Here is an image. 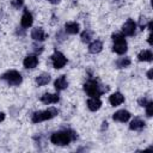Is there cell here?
Returning <instances> with one entry per match:
<instances>
[{
	"label": "cell",
	"mask_w": 153,
	"mask_h": 153,
	"mask_svg": "<svg viewBox=\"0 0 153 153\" xmlns=\"http://www.w3.org/2000/svg\"><path fill=\"white\" fill-rule=\"evenodd\" d=\"M130 65V59H128V57H122V59H120L117 62H116V66L118 67V68H126V67H128Z\"/></svg>",
	"instance_id": "21"
},
{
	"label": "cell",
	"mask_w": 153,
	"mask_h": 153,
	"mask_svg": "<svg viewBox=\"0 0 153 153\" xmlns=\"http://www.w3.org/2000/svg\"><path fill=\"white\" fill-rule=\"evenodd\" d=\"M79 29H80V26H79V24L75 23V22H69V23H66V25H65V30H66L68 33H71V35L78 33V32H79Z\"/></svg>",
	"instance_id": "14"
},
{
	"label": "cell",
	"mask_w": 153,
	"mask_h": 153,
	"mask_svg": "<svg viewBox=\"0 0 153 153\" xmlns=\"http://www.w3.org/2000/svg\"><path fill=\"white\" fill-rule=\"evenodd\" d=\"M51 62H53L54 68L60 69V68H62V67L67 63V59L65 57V55H63L62 53L55 51V53L51 55Z\"/></svg>",
	"instance_id": "6"
},
{
	"label": "cell",
	"mask_w": 153,
	"mask_h": 153,
	"mask_svg": "<svg viewBox=\"0 0 153 153\" xmlns=\"http://www.w3.org/2000/svg\"><path fill=\"white\" fill-rule=\"evenodd\" d=\"M84 90H85V92H86L88 96H91V97H99L103 92H105V91L108 90V87H106V88L102 87L96 80H88V81L84 85Z\"/></svg>",
	"instance_id": "2"
},
{
	"label": "cell",
	"mask_w": 153,
	"mask_h": 153,
	"mask_svg": "<svg viewBox=\"0 0 153 153\" xmlns=\"http://www.w3.org/2000/svg\"><path fill=\"white\" fill-rule=\"evenodd\" d=\"M57 114H59V111L56 108H49V109L43 110V111H37L32 115V122L38 123V122H42L45 120H50V118L55 117Z\"/></svg>",
	"instance_id": "3"
},
{
	"label": "cell",
	"mask_w": 153,
	"mask_h": 153,
	"mask_svg": "<svg viewBox=\"0 0 153 153\" xmlns=\"http://www.w3.org/2000/svg\"><path fill=\"white\" fill-rule=\"evenodd\" d=\"M92 38V32L90 30H85L82 33H81V41L82 42H90V39Z\"/></svg>",
	"instance_id": "22"
},
{
	"label": "cell",
	"mask_w": 153,
	"mask_h": 153,
	"mask_svg": "<svg viewBox=\"0 0 153 153\" xmlns=\"http://www.w3.org/2000/svg\"><path fill=\"white\" fill-rule=\"evenodd\" d=\"M1 79L5 80V81H7L12 86H18L22 82V75H20V73L17 72V71H14V69L4 73L1 75Z\"/></svg>",
	"instance_id": "5"
},
{
	"label": "cell",
	"mask_w": 153,
	"mask_h": 153,
	"mask_svg": "<svg viewBox=\"0 0 153 153\" xmlns=\"http://www.w3.org/2000/svg\"><path fill=\"white\" fill-rule=\"evenodd\" d=\"M60 97L57 93H44L41 97V102L44 104H54V103H57Z\"/></svg>",
	"instance_id": "8"
},
{
	"label": "cell",
	"mask_w": 153,
	"mask_h": 153,
	"mask_svg": "<svg viewBox=\"0 0 153 153\" xmlns=\"http://www.w3.org/2000/svg\"><path fill=\"white\" fill-rule=\"evenodd\" d=\"M102 48H103V43L99 39H96L88 45V51L91 54H97V53H99L102 50Z\"/></svg>",
	"instance_id": "16"
},
{
	"label": "cell",
	"mask_w": 153,
	"mask_h": 153,
	"mask_svg": "<svg viewBox=\"0 0 153 153\" xmlns=\"http://www.w3.org/2000/svg\"><path fill=\"white\" fill-rule=\"evenodd\" d=\"M49 81H50V75L47 74V73H43V74H41V75H38V76L36 78V82H37L38 86L47 85Z\"/></svg>",
	"instance_id": "20"
},
{
	"label": "cell",
	"mask_w": 153,
	"mask_h": 153,
	"mask_svg": "<svg viewBox=\"0 0 153 153\" xmlns=\"http://www.w3.org/2000/svg\"><path fill=\"white\" fill-rule=\"evenodd\" d=\"M32 22H33L32 14H31L27 10H25L24 13H23V16H22V20H20L22 26H23V27H29V26L32 25Z\"/></svg>",
	"instance_id": "10"
},
{
	"label": "cell",
	"mask_w": 153,
	"mask_h": 153,
	"mask_svg": "<svg viewBox=\"0 0 153 153\" xmlns=\"http://www.w3.org/2000/svg\"><path fill=\"white\" fill-rule=\"evenodd\" d=\"M146 115L148 117H152V115H153V102H151V100L146 104Z\"/></svg>",
	"instance_id": "23"
},
{
	"label": "cell",
	"mask_w": 153,
	"mask_h": 153,
	"mask_svg": "<svg viewBox=\"0 0 153 153\" xmlns=\"http://www.w3.org/2000/svg\"><path fill=\"white\" fill-rule=\"evenodd\" d=\"M75 139H76V134L74 131H71V130H61V131L54 133L51 135V137H50V141L54 145L65 146V145H68L72 140H75Z\"/></svg>",
	"instance_id": "1"
},
{
	"label": "cell",
	"mask_w": 153,
	"mask_h": 153,
	"mask_svg": "<svg viewBox=\"0 0 153 153\" xmlns=\"http://www.w3.org/2000/svg\"><path fill=\"white\" fill-rule=\"evenodd\" d=\"M145 127V122L142 121V120H140V118H134L131 122H130V124H129V128L131 129V130H141L142 128Z\"/></svg>",
	"instance_id": "18"
},
{
	"label": "cell",
	"mask_w": 153,
	"mask_h": 153,
	"mask_svg": "<svg viewBox=\"0 0 153 153\" xmlns=\"http://www.w3.org/2000/svg\"><path fill=\"white\" fill-rule=\"evenodd\" d=\"M147 103H148V100H147L146 98H140V99H139V105H140V106H146Z\"/></svg>",
	"instance_id": "25"
},
{
	"label": "cell",
	"mask_w": 153,
	"mask_h": 153,
	"mask_svg": "<svg viewBox=\"0 0 153 153\" xmlns=\"http://www.w3.org/2000/svg\"><path fill=\"white\" fill-rule=\"evenodd\" d=\"M147 78H148V79H152V78H153V69H152V68L147 72Z\"/></svg>",
	"instance_id": "27"
},
{
	"label": "cell",
	"mask_w": 153,
	"mask_h": 153,
	"mask_svg": "<svg viewBox=\"0 0 153 153\" xmlns=\"http://www.w3.org/2000/svg\"><path fill=\"white\" fill-rule=\"evenodd\" d=\"M49 2H51V4H57V2H60V0H48Z\"/></svg>",
	"instance_id": "29"
},
{
	"label": "cell",
	"mask_w": 153,
	"mask_h": 153,
	"mask_svg": "<svg viewBox=\"0 0 153 153\" xmlns=\"http://www.w3.org/2000/svg\"><path fill=\"white\" fill-rule=\"evenodd\" d=\"M137 59H139V61H147V62H149V61H152V59H153L152 51H151V50H142V51L137 55Z\"/></svg>",
	"instance_id": "19"
},
{
	"label": "cell",
	"mask_w": 153,
	"mask_h": 153,
	"mask_svg": "<svg viewBox=\"0 0 153 153\" xmlns=\"http://www.w3.org/2000/svg\"><path fill=\"white\" fill-rule=\"evenodd\" d=\"M24 67L25 68H35L36 66H37V63H38V59L35 56V55H29V56H26L25 59H24Z\"/></svg>",
	"instance_id": "11"
},
{
	"label": "cell",
	"mask_w": 153,
	"mask_h": 153,
	"mask_svg": "<svg viewBox=\"0 0 153 153\" xmlns=\"http://www.w3.org/2000/svg\"><path fill=\"white\" fill-rule=\"evenodd\" d=\"M109 102H110V104L112 106H117V105H120V104H122L124 102V97L120 92H116V93H114V94H111L109 97Z\"/></svg>",
	"instance_id": "12"
},
{
	"label": "cell",
	"mask_w": 153,
	"mask_h": 153,
	"mask_svg": "<svg viewBox=\"0 0 153 153\" xmlns=\"http://www.w3.org/2000/svg\"><path fill=\"white\" fill-rule=\"evenodd\" d=\"M112 41H114V47L112 50L116 54H124L127 51V42L124 39L123 33H114L112 35Z\"/></svg>",
	"instance_id": "4"
},
{
	"label": "cell",
	"mask_w": 153,
	"mask_h": 153,
	"mask_svg": "<svg viewBox=\"0 0 153 153\" xmlns=\"http://www.w3.org/2000/svg\"><path fill=\"white\" fill-rule=\"evenodd\" d=\"M114 121H118V122H127L130 118V112L127 110H118L112 116Z\"/></svg>",
	"instance_id": "9"
},
{
	"label": "cell",
	"mask_w": 153,
	"mask_h": 153,
	"mask_svg": "<svg viewBox=\"0 0 153 153\" xmlns=\"http://www.w3.org/2000/svg\"><path fill=\"white\" fill-rule=\"evenodd\" d=\"M87 106H88V109L91 111H96L102 106V102H100V99L98 97H91L87 100Z\"/></svg>",
	"instance_id": "13"
},
{
	"label": "cell",
	"mask_w": 153,
	"mask_h": 153,
	"mask_svg": "<svg viewBox=\"0 0 153 153\" xmlns=\"http://www.w3.org/2000/svg\"><path fill=\"white\" fill-rule=\"evenodd\" d=\"M145 24H146V18H141V19H140V26L142 27V30H143Z\"/></svg>",
	"instance_id": "26"
},
{
	"label": "cell",
	"mask_w": 153,
	"mask_h": 153,
	"mask_svg": "<svg viewBox=\"0 0 153 153\" xmlns=\"http://www.w3.org/2000/svg\"><path fill=\"white\" fill-rule=\"evenodd\" d=\"M22 5H23V0H13L12 1V6L16 8H19Z\"/></svg>",
	"instance_id": "24"
},
{
	"label": "cell",
	"mask_w": 153,
	"mask_h": 153,
	"mask_svg": "<svg viewBox=\"0 0 153 153\" xmlns=\"http://www.w3.org/2000/svg\"><path fill=\"white\" fill-rule=\"evenodd\" d=\"M4 120H5V114L0 111V122H1V121H4Z\"/></svg>",
	"instance_id": "28"
},
{
	"label": "cell",
	"mask_w": 153,
	"mask_h": 153,
	"mask_svg": "<svg viewBox=\"0 0 153 153\" xmlns=\"http://www.w3.org/2000/svg\"><path fill=\"white\" fill-rule=\"evenodd\" d=\"M54 86H55L56 91H62V90H65V88L68 86V82H67V80H66V76L62 75V76L57 78V79L55 80V82H54Z\"/></svg>",
	"instance_id": "15"
},
{
	"label": "cell",
	"mask_w": 153,
	"mask_h": 153,
	"mask_svg": "<svg viewBox=\"0 0 153 153\" xmlns=\"http://www.w3.org/2000/svg\"><path fill=\"white\" fill-rule=\"evenodd\" d=\"M135 29H136V24L133 19H128L123 26H122V32L126 35V36H133L135 33Z\"/></svg>",
	"instance_id": "7"
},
{
	"label": "cell",
	"mask_w": 153,
	"mask_h": 153,
	"mask_svg": "<svg viewBox=\"0 0 153 153\" xmlns=\"http://www.w3.org/2000/svg\"><path fill=\"white\" fill-rule=\"evenodd\" d=\"M31 37H32L35 41H39V42L43 41L44 37H45L43 29H42V27H35V29L32 30V32H31Z\"/></svg>",
	"instance_id": "17"
}]
</instances>
